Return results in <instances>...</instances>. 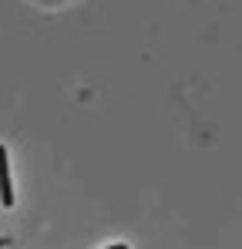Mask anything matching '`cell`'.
<instances>
[{
	"label": "cell",
	"instance_id": "obj_1",
	"mask_svg": "<svg viewBox=\"0 0 242 249\" xmlns=\"http://www.w3.org/2000/svg\"><path fill=\"white\" fill-rule=\"evenodd\" d=\"M14 182H10V152L7 145H0V206L10 209L14 206Z\"/></svg>",
	"mask_w": 242,
	"mask_h": 249
},
{
	"label": "cell",
	"instance_id": "obj_2",
	"mask_svg": "<svg viewBox=\"0 0 242 249\" xmlns=\"http://www.w3.org/2000/svg\"><path fill=\"white\" fill-rule=\"evenodd\" d=\"M104 249H131L128 243H111V246H104Z\"/></svg>",
	"mask_w": 242,
	"mask_h": 249
}]
</instances>
